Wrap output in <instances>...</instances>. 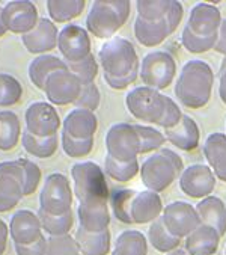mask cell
<instances>
[{"label":"cell","instance_id":"29","mask_svg":"<svg viewBox=\"0 0 226 255\" xmlns=\"http://www.w3.org/2000/svg\"><path fill=\"white\" fill-rule=\"evenodd\" d=\"M21 126L18 117L11 111L0 112V151H11L21 139Z\"/></svg>","mask_w":226,"mask_h":255},{"label":"cell","instance_id":"12","mask_svg":"<svg viewBox=\"0 0 226 255\" xmlns=\"http://www.w3.org/2000/svg\"><path fill=\"white\" fill-rule=\"evenodd\" d=\"M24 121L26 131L41 139L58 136V130L62 126L58 111L53 105L45 103V101L32 103L24 112Z\"/></svg>","mask_w":226,"mask_h":255},{"label":"cell","instance_id":"51","mask_svg":"<svg viewBox=\"0 0 226 255\" xmlns=\"http://www.w3.org/2000/svg\"><path fill=\"white\" fill-rule=\"evenodd\" d=\"M2 6H0V38H2L5 33H6V27H5V24H3V20H2Z\"/></svg>","mask_w":226,"mask_h":255},{"label":"cell","instance_id":"43","mask_svg":"<svg viewBox=\"0 0 226 255\" xmlns=\"http://www.w3.org/2000/svg\"><path fill=\"white\" fill-rule=\"evenodd\" d=\"M137 130H139L140 140H142V154H146V152H151V151H158L163 148L166 142L164 133L158 131L154 127L142 126V124H137Z\"/></svg>","mask_w":226,"mask_h":255},{"label":"cell","instance_id":"1","mask_svg":"<svg viewBox=\"0 0 226 255\" xmlns=\"http://www.w3.org/2000/svg\"><path fill=\"white\" fill-rule=\"evenodd\" d=\"M98 59L103 67L106 83L112 89H125L133 85L139 77V56L134 45L121 36L106 41L100 52Z\"/></svg>","mask_w":226,"mask_h":255},{"label":"cell","instance_id":"46","mask_svg":"<svg viewBox=\"0 0 226 255\" xmlns=\"http://www.w3.org/2000/svg\"><path fill=\"white\" fill-rule=\"evenodd\" d=\"M20 162L24 169V196H29L38 189L41 183V169L36 163L27 159H20Z\"/></svg>","mask_w":226,"mask_h":255},{"label":"cell","instance_id":"42","mask_svg":"<svg viewBox=\"0 0 226 255\" xmlns=\"http://www.w3.org/2000/svg\"><path fill=\"white\" fill-rule=\"evenodd\" d=\"M67 67L82 82V85L94 83V80H95V77L98 74V64H97L92 53L89 56H86L85 59H82V61L67 64Z\"/></svg>","mask_w":226,"mask_h":255},{"label":"cell","instance_id":"37","mask_svg":"<svg viewBox=\"0 0 226 255\" xmlns=\"http://www.w3.org/2000/svg\"><path fill=\"white\" fill-rule=\"evenodd\" d=\"M172 5L174 0H137V17L149 23L160 21L171 11Z\"/></svg>","mask_w":226,"mask_h":255},{"label":"cell","instance_id":"52","mask_svg":"<svg viewBox=\"0 0 226 255\" xmlns=\"http://www.w3.org/2000/svg\"><path fill=\"white\" fill-rule=\"evenodd\" d=\"M166 255H190L186 249H175V251H172V252H169V254H166Z\"/></svg>","mask_w":226,"mask_h":255},{"label":"cell","instance_id":"39","mask_svg":"<svg viewBox=\"0 0 226 255\" xmlns=\"http://www.w3.org/2000/svg\"><path fill=\"white\" fill-rule=\"evenodd\" d=\"M23 86L11 74L0 73V108L14 106L21 100Z\"/></svg>","mask_w":226,"mask_h":255},{"label":"cell","instance_id":"21","mask_svg":"<svg viewBox=\"0 0 226 255\" xmlns=\"http://www.w3.org/2000/svg\"><path fill=\"white\" fill-rule=\"evenodd\" d=\"M164 137L169 143H172L175 148L181 151H193L198 148L199 140H201V130L196 121L189 117L183 115L181 121L172 127V128H166L164 130Z\"/></svg>","mask_w":226,"mask_h":255},{"label":"cell","instance_id":"53","mask_svg":"<svg viewBox=\"0 0 226 255\" xmlns=\"http://www.w3.org/2000/svg\"><path fill=\"white\" fill-rule=\"evenodd\" d=\"M219 70H226V58H223L222 64H220V68Z\"/></svg>","mask_w":226,"mask_h":255},{"label":"cell","instance_id":"8","mask_svg":"<svg viewBox=\"0 0 226 255\" xmlns=\"http://www.w3.org/2000/svg\"><path fill=\"white\" fill-rule=\"evenodd\" d=\"M183 15H184L183 5L174 0L171 11H169L167 15L160 21L149 23L136 17L134 27H133L134 36L139 41V44H142L143 47H155L161 44L164 39H167L178 29V26L181 24Z\"/></svg>","mask_w":226,"mask_h":255},{"label":"cell","instance_id":"2","mask_svg":"<svg viewBox=\"0 0 226 255\" xmlns=\"http://www.w3.org/2000/svg\"><path fill=\"white\" fill-rule=\"evenodd\" d=\"M125 108L136 120L164 130L175 127L184 115L175 100L148 86L131 89L125 97Z\"/></svg>","mask_w":226,"mask_h":255},{"label":"cell","instance_id":"32","mask_svg":"<svg viewBox=\"0 0 226 255\" xmlns=\"http://www.w3.org/2000/svg\"><path fill=\"white\" fill-rule=\"evenodd\" d=\"M148 254V240L146 237L136 230L122 231L116 242L112 255H146Z\"/></svg>","mask_w":226,"mask_h":255},{"label":"cell","instance_id":"5","mask_svg":"<svg viewBox=\"0 0 226 255\" xmlns=\"http://www.w3.org/2000/svg\"><path fill=\"white\" fill-rule=\"evenodd\" d=\"M184 171L183 159L175 151L161 148L140 165V180L146 190L160 193L166 190Z\"/></svg>","mask_w":226,"mask_h":255},{"label":"cell","instance_id":"10","mask_svg":"<svg viewBox=\"0 0 226 255\" xmlns=\"http://www.w3.org/2000/svg\"><path fill=\"white\" fill-rule=\"evenodd\" d=\"M73 189L64 174H50L39 193V210L51 216H62L71 212Z\"/></svg>","mask_w":226,"mask_h":255},{"label":"cell","instance_id":"14","mask_svg":"<svg viewBox=\"0 0 226 255\" xmlns=\"http://www.w3.org/2000/svg\"><path fill=\"white\" fill-rule=\"evenodd\" d=\"M161 218L166 228L178 239H186L202 224L196 207L186 201H175L167 204Z\"/></svg>","mask_w":226,"mask_h":255},{"label":"cell","instance_id":"38","mask_svg":"<svg viewBox=\"0 0 226 255\" xmlns=\"http://www.w3.org/2000/svg\"><path fill=\"white\" fill-rule=\"evenodd\" d=\"M104 172L115 181L119 183H127L131 181L139 172H140V166L137 159L131 160V162H116L112 157L106 156L104 159Z\"/></svg>","mask_w":226,"mask_h":255},{"label":"cell","instance_id":"27","mask_svg":"<svg viewBox=\"0 0 226 255\" xmlns=\"http://www.w3.org/2000/svg\"><path fill=\"white\" fill-rule=\"evenodd\" d=\"M61 70H68L67 64L64 59L58 58V56H53V55H41L38 58H35L30 64H29V79L30 82L39 89L44 91L45 89V82L47 79L56 73V71H61Z\"/></svg>","mask_w":226,"mask_h":255},{"label":"cell","instance_id":"13","mask_svg":"<svg viewBox=\"0 0 226 255\" xmlns=\"http://www.w3.org/2000/svg\"><path fill=\"white\" fill-rule=\"evenodd\" d=\"M82 82L70 71L61 70L53 73L45 82V97L53 106L74 105L82 94Z\"/></svg>","mask_w":226,"mask_h":255},{"label":"cell","instance_id":"17","mask_svg":"<svg viewBox=\"0 0 226 255\" xmlns=\"http://www.w3.org/2000/svg\"><path fill=\"white\" fill-rule=\"evenodd\" d=\"M216 175L208 165L196 163L187 166L180 175V189L184 195L196 199L210 196L216 187Z\"/></svg>","mask_w":226,"mask_h":255},{"label":"cell","instance_id":"31","mask_svg":"<svg viewBox=\"0 0 226 255\" xmlns=\"http://www.w3.org/2000/svg\"><path fill=\"white\" fill-rule=\"evenodd\" d=\"M148 242L151 243V246L154 249H157L158 252H164V254H169V252L178 249V246L181 245V239L175 237L166 228L163 218H158L157 221H154L149 225Z\"/></svg>","mask_w":226,"mask_h":255},{"label":"cell","instance_id":"9","mask_svg":"<svg viewBox=\"0 0 226 255\" xmlns=\"http://www.w3.org/2000/svg\"><path fill=\"white\" fill-rule=\"evenodd\" d=\"M177 76V62L174 56L163 50L148 53L139 70V77L143 82V86L161 91L172 85Z\"/></svg>","mask_w":226,"mask_h":255},{"label":"cell","instance_id":"34","mask_svg":"<svg viewBox=\"0 0 226 255\" xmlns=\"http://www.w3.org/2000/svg\"><path fill=\"white\" fill-rule=\"evenodd\" d=\"M136 195H137V192L131 190V189H118L110 193V199H109L110 207L113 210V215H115V218L121 224H127V225L133 224L131 206H133V201H134Z\"/></svg>","mask_w":226,"mask_h":255},{"label":"cell","instance_id":"19","mask_svg":"<svg viewBox=\"0 0 226 255\" xmlns=\"http://www.w3.org/2000/svg\"><path fill=\"white\" fill-rule=\"evenodd\" d=\"M59 30L48 18H39L33 30L21 36L23 45L32 55H45L58 47Z\"/></svg>","mask_w":226,"mask_h":255},{"label":"cell","instance_id":"28","mask_svg":"<svg viewBox=\"0 0 226 255\" xmlns=\"http://www.w3.org/2000/svg\"><path fill=\"white\" fill-rule=\"evenodd\" d=\"M82 255H107L110 252V231L89 233L83 228H77L74 236Z\"/></svg>","mask_w":226,"mask_h":255},{"label":"cell","instance_id":"49","mask_svg":"<svg viewBox=\"0 0 226 255\" xmlns=\"http://www.w3.org/2000/svg\"><path fill=\"white\" fill-rule=\"evenodd\" d=\"M8 237H9V227L0 219V255H3L6 251Z\"/></svg>","mask_w":226,"mask_h":255},{"label":"cell","instance_id":"26","mask_svg":"<svg viewBox=\"0 0 226 255\" xmlns=\"http://www.w3.org/2000/svg\"><path fill=\"white\" fill-rule=\"evenodd\" d=\"M220 243L216 230L201 224L190 236L186 237V251L190 255H214Z\"/></svg>","mask_w":226,"mask_h":255},{"label":"cell","instance_id":"16","mask_svg":"<svg viewBox=\"0 0 226 255\" xmlns=\"http://www.w3.org/2000/svg\"><path fill=\"white\" fill-rule=\"evenodd\" d=\"M2 20L6 30L26 35L35 29L39 21L36 6L29 0H12L2 9Z\"/></svg>","mask_w":226,"mask_h":255},{"label":"cell","instance_id":"30","mask_svg":"<svg viewBox=\"0 0 226 255\" xmlns=\"http://www.w3.org/2000/svg\"><path fill=\"white\" fill-rule=\"evenodd\" d=\"M47 12L53 23H68L79 17L85 6V0H48Z\"/></svg>","mask_w":226,"mask_h":255},{"label":"cell","instance_id":"48","mask_svg":"<svg viewBox=\"0 0 226 255\" xmlns=\"http://www.w3.org/2000/svg\"><path fill=\"white\" fill-rule=\"evenodd\" d=\"M214 52H217V53L223 55V58H226V20L225 18L217 32V41L214 45Z\"/></svg>","mask_w":226,"mask_h":255},{"label":"cell","instance_id":"36","mask_svg":"<svg viewBox=\"0 0 226 255\" xmlns=\"http://www.w3.org/2000/svg\"><path fill=\"white\" fill-rule=\"evenodd\" d=\"M38 218L41 221L42 230L53 237H58V236H67L70 234L73 224H74V216L73 212H68L62 216H51L44 213L42 210H38Z\"/></svg>","mask_w":226,"mask_h":255},{"label":"cell","instance_id":"18","mask_svg":"<svg viewBox=\"0 0 226 255\" xmlns=\"http://www.w3.org/2000/svg\"><path fill=\"white\" fill-rule=\"evenodd\" d=\"M223 18L217 6L211 3H198L192 8L186 27L198 36H217Z\"/></svg>","mask_w":226,"mask_h":255},{"label":"cell","instance_id":"40","mask_svg":"<svg viewBox=\"0 0 226 255\" xmlns=\"http://www.w3.org/2000/svg\"><path fill=\"white\" fill-rule=\"evenodd\" d=\"M44 255H82L77 242L73 236H50L47 239V249Z\"/></svg>","mask_w":226,"mask_h":255},{"label":"cell","instance_id":"11","mask_svg":"<svg viewBox=\"0 0 226 255\" xmlns=\"http://www.w3.org/2000/svg\"><path fill=\"white\" fill-rule=\"evenodd\" d=\"M24 196V169L20 160L0 163V213L11 212Z\"/></svg>","mask_w":226,"mask_h":255},{"label":"cell","instance_id":"35","mask_svg":"<svg viewBox=\"0 0 226 255\" xmlns=\"http://www.w3.org/2000/svg\"><path fill=\"white\" fill-rule=\"evenodd\" d=\"M21 143H23V148L26 149V152H29L30 156L38 157V159H48L54 154L56 149H58L59 137L53 136V137L41 139V137H35L30 133L24 131L21 136Z\"/></svg>","mask_w":226,"mask_h":255},{"label":"cell","instance_id":"45","mask_svg":"<svg viewBox=\"0 0 226 255\" xmlns=\"http://www.w3.org/2000/svg\"><path fill=\"white\" fill-rule=\"evenodd\" d=\"M100 101H101V95H100L98 86L95 83H89V85H83L82 94L74 105H76V109L95 112L100 106Z\"/></svg>","mask_w":226,"mask_h":255},{"label":"cell","instance_id":"3","mask_svg":"<svg viewBox=\"0 0 226 255\" xmlns=\"http://www.w3.org/2000/svg\"><path fill=\"white\" fill-rule=\"evenodd\" d=\"M214 86V73L205 61H187L175 82V97L187 109H201L208 105Z\"/></svg>","mask_w":226,"mask_h":255},{"label":"cell","instance_id":"55","mask_svg":"<svg viewBox=\"0 0 226 255\" xmlns=\"http://www.w3.org/2000/svg\"><path fill=\"white\" fill-rule=\"evenodd\" d=\"M225 255H226V251H225Z\"/></svg>","mask_w":226,"mask_h":255},{"label":"cell","instance_id":"33","mask_svg":"<svg viewBox=\"0 0 226 255\" xmlns=\"http://www.w3.org/2000/svg\"><path fill=\"white\" fill-rule=\"evenodd\" d=\"M79 227L89 233H101L109 230L110 213L109 207H95V209H77Z\"/></svg>","mask_w":226,"mask_h":255},{"label":"cell","instance_id":"50","mask_svg":"<svg viewBox=\"0 0 226 255\" xmlns=\"http://www.w3.org/2000/svg\"><path fill=\"white\" fill-rule=\"evenodd\" d=\"M219 97L226 105V70H219Z\"/></svg>","mask_w":226,"mask_h":255},{"label":"cell","instance_id":"20","mask_svg":"<svg viewBox=\"0 0 226 255\" xmlns=\"http://www.w3.org/2000/svg\"><path fill=\"white\" fill-rule=\"evenodd\" d=\"M9 236L14 245H32L42 237V225L36 213L18 210L9 222Z\"/></svg>","mask_w":226,"mask_h":255},{"label":"cell","instance_id":"24","mask_svg":"<svg viewBox=\"0 0 226 255\" xmlns=\"http://www.w3.org/2000/svg\"><path fill=\"white\" fill-rule=\"evenodd\" d=\"M199 219L204 225L211 227L222 237L226 233V206L217 196H207L201 199L196 206Z\"/></svg>","mask_w":226,"mask_h":255},{"label":"cell","instance_id":"44","mask_svg":"<svg viewBox=\"0 0 226 255\" xmlns=\"http://www.w3.org/2000/svg\"><path fill=\"white\" fill-rule=\"evenodd\" d=\"M61 143L64 148V152L68 157L73 159H82L86 157L88 154H91V151L94 148V139H88V140H77L70 137L68 134L62 133L61 134Z\"/></svg>","mask_w":226,"mask_h":255},{"label":"cell","instance_id":"7","mask_svg":"<svg viewBox=\"0 0 226 255\" xmlns=\"http://www.w3.org/2000/svg\"><path fill=\"white\" fill-rule=\"evenodd\" d=\"M107 156L116 162H131L142 154V140L137 124L118 123L106 133Z\"/></svg>","mask_w":226,"mask_h":255},{"label":"cell","instance_id":"41","mask_svg":"<svg viewBox=\"0 0 226 255\" xmlns=\"http://www.w3.org/2000/svg\"><path fill=\"white\" fill-rule=\"evenodd\" d=\"M216 41H217V36L202 38V36H198L193 32H190L187 27H184L183 33H181V44H183V47L187 50V52L195 53V55L207 53V52H210V50H214Z\"/></svg>","mask_w":226,"mask_h":255},{"label":"cell","instance_id":"25","mask_svg":"<svg viewBox=\"0 0 226 255\" xmlns=\"http://www.w3.org/2000/svg\"><path fill=\"white\" fill-rule=\"evenodd\" d=\"M204 157L214 175L222 180L226 175V134L211 133L204 142Z\"/></svg>","mask_w":226,"mask_h":255},{"label":"cell","instance_id":"4","mask_svg":"<svg viewBox=\"0 0 226 255\" xmlns=\"http://www.w3.org/2000/svg\"><path fill=\"white\" fill-rule=\"evenodd\" d=\"M104 174L106 172H103V169L94 162H79L73 165L71 178L79 207H107L110 192Z\"/></svg>","mask_w":226,"mask_h":255},{"label":"cell","instance_id":"15","mask_svg":"<svg viewBox=\"0 0 226 255\" xmlns=\"http://www.w3.org/2000/svg\"><path fill=\"white\" fill-rule=\"evenodd\" d=\"M58 48L65 64L77 62L91 55V38L89 32L79 24H67L58 38Z\"/></svg>","mask_w":226,"mask_h":255},{"label":"cell","instance_id":"47","mask_svg":"<svg viewBox=\"0 0 226 255\" xmlns=\"http://www.w3.org/2000/svg\"><path fill=\"white\" fill-rule=\"evenodd\" d=\"M17 255H44L47 249V239L42 236L32 245H14Z\"/></svg>","mask_w":226,"mask_h":255},{"label":"cell","instance_id":"23","mask_svg":"<svg viewBox=\"0 0 226 255\" xmlns=\"http://www.w3.org/2000/svg\"><path fill=\"white\" fill-rule=\"evenodd\" d=\"M163 202L161 196L151 190L137 192L133 206H131V219L133 224H152L163 215Z\"/></svg>","mask_w":226,"mask_h":255},{"label":"cell","instance_id":"54","mask_svg":"<svg viewBox=\"0 0 226 255\" xmlns=\"http://www.w3.org/2000/svg\"><path fill=\"white\" fill-rule=\"evenodd\" d=\"M222 181H225V183H226V175H225V177L222 178Z\"/></svg>","mask_w":226,"mask_h":255},{"label":"cell","instance_id":"6","mask_svg":"<svg viewBox=\"0 0 226 255\" xmlns=\"http://www.w3.org/2000/svg\"><path fill=\"white\" fill-rule=\"evenodd\" d=\"M130 11L128 0H95L86 17V30L100 39H112L127 23Z\"/></svg>","mask_w":226,"mask_h":255},{"label":"cell","instance_id":"22","mask_svg":"<svg viewBox=\"0 0 226 255\" xmlns=\"http://www.w3.org/2000/svg\"><path fill=\"white\" fill-rule=\"evenodd\" d=\"M97 128H98V120L95 114L85 109L71 111L62 123V133L77 140L94 139Z\"/></svg>","mask_w":226,"mask_h":255}]
</instances>
